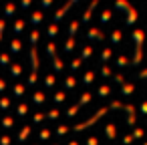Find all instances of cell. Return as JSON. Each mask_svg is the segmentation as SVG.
Returning <instances> with one entry per match:
<instances>
[{
  "mask_svg": "<svg viewBox=\"0 0 147 145\" xmlns=\"http://www.w3.org/2000/svg\"><path fill=\"white\" fill-rule=\"evenodd\" d=\"M131 38L135 42V55H133V61L131 65H141V59H143V42H145V32L141 28H135L131 32Z\"/></svg>",
  "mask_w": 147,
  "mask_h": 145,
  "instance_id": "obj_1",
  "label": "cell"
},
{
  "mask_svg": "<svg viewBox=\"0 0 147 145\" xmlns=\"http://www.w3.org/2000/svg\"><path fill=\"white\" fill-rule=\"evenodd\" d=\"M71 8H73V2H71V0H67V2H65V4H63V6H61V8L57 10V12H55V22L59 24V22H61V20L65 18V14H67V12H69Z\"/></svg>",
  "mask_w": 147,
  "mask_h": 145,
  "instance_id": "obj_2",
  "label": "cell"
},
{
  "mask_svg": "<svg viewBox=\"0 0 147 145\" xmlns=\"http://www.w3.org/2000/svg\"><path fill=\"white\" fill-rule=\"evenodd\" d=\"M97 6H99V0H91V4H89V6H87V10L83 12V18H81V22H85V24H87V22L91 20V14H93V10H95Z\"/></svg>",
  "mask_w": 147,
  "mask_h": 145,
  "instance_id": "obj_3",
  "label": "cell"
},
{
  "mask_svg": "<svg viewBox=\"0 0 147 145\" xmlns=\"http://www.w3.org/2000/svg\"><path fill=\"white\" fill-rule=\"evenodd\" d=\"M87 38H91V40H103V38H105V34H103V30H101V28L91 26V28L87 30Z\"/></svg>",
  "mask_w": 147,
  "mask_h": 145,
  "instance_id": "obj_4",
  "label": "cell"
},
{
  "mask_svg": "<svg viewBox=\"0 0 147 145\" xmlns=\"http://www.w3.org/2000/svg\"><path fill=\"white\" fill-rule=\"evenodd\" d=\"M135 22H137V10H135V8L131 6V8L127 10V18H125V24H127V26H133Z\"/></svg>",
  "mask_w": 147,
  "mask_h": 145,
  "instance_id": "obj_5",
  "label": "cell"
},
{
  "mask_svg": "<svg viewBox=\"0 0 147 145\" xmlns=\"http://www.w3.org/2000/svg\"><path fill=\"white\" fill-rule=\"evenodd\" d=\"M24 26H26V20H24V18H16V20H14V24H12L14 34H20V32L24 30Z\"/></svg>",
  "mask_w": 147,
  "mask_h": 145,
  "instance_id": "obj_6",
  "label": "cell"
},
{
  "mask_svg": "<svg viewBox=\"0 0 147 145\" xmlns=\"http://www.w3.org/2000/svg\"><path fill=\"white\" fill-rule=\"evenodd\" d=\"M16 12V4L12 2V0H6V4H4V16H14Z\"/></svg>",
  "mask_w": 147,
  "mask_h": 145,
  "instance_id": "obj_7",
  "label": "cell"
},
{
  "mask_svg": "<svg viewBox=\"0 0 147 145\" xmlns=\"http://www.w3.org/2000/svg\"><path fill=\"white\" fill-rule=\"evenodd\" d=\"M42 20H45L42 10H34V12H30V22H32V24H40Z\"/></svg>",
  "mask_w": 147,
  "mask_h": 145,
  "instance_id": "obj_8",
  "label": "cell"
},
{
  "mask_svg": "<svg viewBox=\"0 0 147 145\" xmlns=\"http://www.w3.org/2000/svg\"><path fill=\"white\" fill-rule=\"evenodd\" d=\"M111 18H113V10H111V8L103 10V12H101V16H99L101 24H107V22H111Z\"/></svg>",
  "mask_w": 147,
  "mask_h": 145,
  "instance_id": "obj_9",
  "label": "cell"
},
{
  "mask_svg": "<svg viewBox=\"0 0 147 145\" xmlns=\"http://www.w3.org/2000/svg\"><path fill=\"white\" fill-rule=\"evenodd\" d=\"M75 47H77V40H75V36H69L67 40H65V53H73L75 51Z\"/></svg>",
  "mask_w": 147,
  "mask_h": 145,
  "instance_id": "obj_10",
  "label": "cell"
},
{
  "mask_svg": "<svg viewBox=\"0 0 147 145\" xmlns=\"http://www.w3.org/2000/svg\"><path fill=\"white\" fill-rule=\"evenodd\" d=\"M113 6H115V10H125V12L131 8L129 0H115V4H113Z\"/></svg>",
  "mask_w": 147,
  "mask_h": 145,
  "instance_id": "obj_11",
  "label": "cell"
},
{
  "mask_svg": "<svg viewBox=\"0 0 147 145\" xmlns=\"http://www.w3.org/2000/svg\"><path fill=\"white\" fill-rule=\"evenodd\" d=\"M121 40H123V32H121L119 28L111 30V42H113V45H119Z\"/></svg>",
  "mask_w": 147,
  "mask_h": 145,
  "instance_id": "obj_12",
  "label": "cell"
},
{
  "mask_svg": "<svg viewBox=\"0 0 147 145\" xmlns=\"http://www.w3.org/2000/svg\"><path fill=\"white\" fill-rule=\"evenodd\" d=\"M79 28H81V20H71V24H69V34L75 36V34L79 32Z\"/></svg>",
  "mask_w": 147,
  "mask_h": 145,
  "instance_id": "obj_13",
  "label": "cell"
},
{
  "mask_svg": "<svg viewBox=\"0 0 147 145\" xmlns=\"http://www.w3.org/2000/svg\"><path fill=\"white\" fill-rule=\"evenodd\" d=\"M10 51H12L14 55L22 51V42H20V38H12V40H10Z\"/></svg>",
  "mask_w": 147,
  "mask_h": 145,
  "instance_id": "obj_14",
  "label": "cell"
},
{
  "mask_svg": "<svg viewBox=\"0 0 147 145\" xmlns=\"http://www.w3.org/2000/svg\"><path fill=\"white\" fill-rule=\"evenodd\" d=\"M47 34H49L51 38H55V36L59 34V24H57V22H53V24H49V26H47Z\"/></svg>",
  "mask_w": 147,
  "mask_h": 145,
  "instance_id": "obj_15",
  "label": "cell"
},
{
  "mask_svg": "<svg viewBox=\"0 0 147 145\" xmlns=\"http://www.w3.org/2000/svg\"><path fill=\"white\" fill-rule=\"evenodd\" d=\"M38 38H40V30H38V28H32V30H30V45L36 47Z\"/></svg>",
  "mask_w": 147,
  "mask_h": 145,
  "instance_id": "obj_16",
  "label": "cell"
},
{
  "mask_svg": "<svg viewBox=\"0 0 147 145\" xmlns=\"http://www.w3.org/2000/svg\"><path fill=\"white\" fill-rule=\"evenodd\" d=\"M89 57H93V47L85 45V47H83V51H81V59L85 61V59H89Z\"/></svg>",
  "mask_w": 147,
  "mask_h": 145,
  "instance_id": "obj_17",
  "label": "cell"
},
{
  "mask_svg": "<svg viewBox=\"0 0 147 145\" xmlns=\"http://www.w3.org/2000/svg\"><path fill=\"white\" fill-rule=\"evenodd\" d=\"M53 67H55V71H57V73H61V71L65 69V63H63L59 57H53Z\"/></svg>",
  "mask_w": 147,
  "mask_h": 145,
  "instance_id": "obj_18",
  "label": "cell"
},
{
  "mask_svg": "<svg viewBox=\"0 0 147 145\" xmlns=\"http://www.w3.org/2000/svg\"><path fill=\"white\" fill-rule=\"evenodd\" d=\"M111 57H113V51H111V49H103V51H101V61H103V63L111 61Z\"/></svg>",
  "mask_w": 147,
  "mask_h": 145,
  "instance_id": "obj_19",
  "label": "cell"
},
{
  "mask_svg": "<svg viewBox=\"0 0 147 145\" xmlns=\"http://www.w3.org/2000/svg\"><path fill=\"white\" fill-rule=\"evenodd\" d=\"M47 55L49 57H57V45L55 42H49L47 45Z\"/></svg>",
  "mask_w": 147,
  "mask_h": 145,
  "instance_id": "obj_20",
  "label": "cell"
},
{
  "mask_svg": "<svg viewBox=\"0 0 147 145\" xmlns=\"http://www.w3.org/2000/svg\"><path fill=\"white\" fill-rule=\"evenodd\" d=\"M93 79H95V73H93V71H87V73H85V77H83V83H85V85H91V83H93Z\"/></svg>",
  "mask_w": 147,
  "mask_h": 145,
  "instance_id": "obj_21",
  "label": "cell"
},
{
  "mask_svg": "<svg viewBox=\"0 0 147 145\" xmlns=\"http://www.w3.org/2000/svg\"><path fill=\"white\" fill-rule=\"evenodd\" d=\"M115 63H117V67H129V59H127V57H123V55H121V57H117V61H115Z\"/></svg>",
  "mask_w": 147,
  "mask_h": 145,
  "instance_id": "obj_22",
  "label": "cell"
},
{
  "mask_svg": "<svg viewBox=\"0 0 147 145\" xmlns=\"http://www.w3.org/2000/svg\"><path fill=\"white\" fill-rule=\"evenodd\" d=\"M10 73H12V77H18V75L22 73V67H20L18 63H14V65L10 67Z\"/></svg>",
  "mask_w": 147,
  "mask_h": 145,
  "instance_id": "obj_23",
  "label": "cell"
},
{
  "mask_svg": "<svg viewBox=\"0 0 147 145\" xmlns=\"http://www.w3.org/2000/svg\"><path fill=\"white\" fill-rule=\"evenodd\" d=\"M81 65H83V59H81V57H77V59H73V63H71V69H73V71H77V69H81Z\"/></svg>",
  "mask_w": 147,
  "mask_h": 145,
  "instance_id": "obj_24",
  "label": "cell"
},
{
  "mask_svg": "<svg viewBox=\"0 0 147 145\" xmlns=\"http://www.w3.org/2000/svg\"><path fill=\"white\" fill-rule=\"evenodd\" d=\"M75 85H77L75 77H67V79H65V87H67V89H73Z\"/></svg>",
  "mask_w": 147,
  "mask_h": 145,
  "instance_id": "obj_25",
  "label": "cell"
},
{
  "mask_svg": "<svg viewBox=\"0 0 147 145\" xmlns=\"http://www.w3.org/2000/svg\"><path fill=\"white\" fill-rule=\"evenodd\" d=\"M105 129H107V137L113 139V137H115V125H107Z\"/></svg>",
  "mask_w": 147,
  "mask_h": 145,
  "instance_id": "obj_26",
  "label": "cell"
},
{
  "mask_svg": "<svg viewBox=\"0 0 147 145\" xmlns=\"http://www.w3.org/2000/svg\"><path fill=\"white\" fill-rule=\"evenodd\" d=\"M45 85H47V87H53V85H55V77H53V75H47V77H45Z\"/></svg>",
  "mask_w": 147,
  "mask_h": 145,
  "instance_id": "obj_27",
  "label": "cell"
},
{
  "mask_svg": "<svg viewBox=\"0 0 147 145\" xmlns=\"http://www.w3.org/2000/svg\"><path fill=\"white\" fill-rule=\"evenodd\" d=\"M135 91V87L133 85H123V95H131Z\"/></svg>",
  "mask_w": 147,
  "mask_h": 145,
  "instance_id": "obj_28",
  "label": "cell"
},
{
  "mask_svg": "<svg viewBox=\"0 0 147 145\" xmlns=\"http://www.w3.org/2000/svg\"><path fill=\"white\" fill-rule=\"evenodd\" d=\"M111 93V89L107 87V85H103V87H99V95H109Z\"/></svg>",
  "mask_w": 147,
  "mask_h": 145,
  "instance_id": "obj_29",
  "label": "cell"
},
{
  "mask_svg": "<svg viewBox=\"0 0 147 145\" xmlns=\"http://www.w3.org/2000/svg\"><path fill=\"white\" fill-rule=\"evenodd\" d=\"M53 2H55V0H40V6H42V8H51Z\"/></svg>",
  "mask_w": 147,
  "mask_h": 145,
  "instance_id": "obj_30",
  "label": "cell"
},
{
  "mask_svg": "<svg viewBox=\"0 0 147 145\" xmlns=\"http://www.w3.org/2000/svg\"><path fill=\"white\" fill-rule=\"evenodd\" d=\"M30 4H32V0H20V8H30Z\"/></svg>",
  "mask_w": 147,
  "mask_h": 145,
  "instance_id": "obj_31",
  "label": "cell"
},
{
  "mask_svg": "<svg viewBox=\"0 0 147 145\" xmlns=\"http://www.w3.org/2000/svg\"><path fill=\"white\" fill-rule=\"evenodd\" d=\"M0 63H2V65H8V63H10V57H8L6 53H4V55H0Z\"/></svg>",
  "mask_w": 147,
  "mask_h": 145,
  "instance_id": "obj_32",
  "label": "cell"
},
{
  "mask_svg": "<svg viewBox=\"0 0 147 145\" xmlns=\"http://www.w3.org/2000/svg\"><path fill=\"white\" fill-rule=\"evenodd\" d=\"M101 75L103 77H111V69L109 67H101Z\"/></svg>",
  "mask_w": 147,
  "mask_h": 145,
  "instance_id": "obj_33",
  "label": "cell"
},
{
  "mask_svg": "<svg viewBox=\"0 0 147 145\" xmlns=\"http://www.w3.org/2000/svg\"><path fill=\"white\" fill-rule=\"evenodd\" d=\"M55 101H57V103H63V101H65V93H63V91L57 93V95H55Z\"/></svg>",
  "mask_w": 147,
  "mask_h": 145,
  "instance_id": "obj_34",
  "label": "cell"
},
{
  "mask_svg": "<svg viewBox=\"0 0 147 145\" xmlns=\"http://www.w3.org/2000/svg\"><path fill=\"white\" fill-rule=\"evenodd\" d=\"M45 101V95L42 93H34V103H42Z\"/></svg>",
  "mask_w": 147,
  "mask_h": 145,
  "instance_id": "obj_35",
  "label": "cell"
},
{
  "mask_svg": "<svg viewBox=\"0 0 147 145\" xmlns=\"http://www.w3.org/2000/svg\"><path fill=\"white\" fill-rule=\"evenodd\" d=\"M89 101H91V95H89V93L81 95V105H85V103H89Z\"/></svg>",
  "mask_w": 147,
  "mask_h": 145,
  "instance_id": "obj_36",
  "label": "cell"
},
{
  "mask_svg": "<svg viewBox=\"0 0 147 145\" xmlns=\"http://www.w3.org/2000/svg\"><path fill=\"white\" fill-rule=\"evenodd\" d=\"M113 79H115V83H119V85H121V83H125V77H123L121 73H119V75H115Z\"/></svg>",
  "mask_w": 147,
  "mask_h": 145,
  "instance_id": "obj_37",
  "label": "cell"
},
{
  "mask_svg": "<svg viewBox=\"0 0 147 145\" xmlns=\"http://www.w3.org/2000/svg\"><path fill=\"white\" fill-rule=\"evenodd\" d=\"M4 28H6V20L0 18V34H4Z\"/></svg>",
  "mask_w": 147,
  "mask_h": 145,
  "instance_id": "obj_38",
  "label": "cell"
},
{
  "mask_svg": "<svg viewBox=\"0 0 147 145\" xmlns=\"http://www.w3.org/2000/svg\"><path fill=\"white\" fill-rule=\"evenodd\" d=\"M14 93H16V95H22V93H24V87H22V85H16V87H14Z\"/></svg>",
  "mask_w": 147,
  "mask_h": 145,
  "instance_id": "obj_39",
  "label": "cell"
},
{
  "mask_svg": "<svg viewBox=\"0 0 147 145\" xmlns=\"http://www.w3.org/2000/svg\"><path fill=\"white\" fill-rule=\"evenodd\" d=\"M77 109H79V105H77V107H71L67 115H69V117H75V115H77Z\"/></svg>",
  "mask_w": 147,
  "mask_h": 145,
  "instance_id": "obj_40",
  "label": "cell"
},
{
  "mask_svg": "<svg viewBox=\"0 0 147 145\" xmlns=\"http://www.w3.org/2000/svg\"><path fill=\"white\" fill-rule=\"evenodd\" d=\"M67 131H69V127H65V125H61V127L57 129V133H59V135H65Z\"/></svg>",
  "mask_w": 147,
  "mask_h": 145,
  "instance_id": "obj_41",
  "label": "cell"
},
{
  "mask_svg": "<svg viewBox=\"0 0 147 145\" xmlns=\"http://www.w3.org/2000/svg\"><path fill=\"white\" fill-rule=\"evenodd\" d=\"M18 115H26V105H20L18 107Z\"/></svg>",
  "mask_w": 147,
  "mask_h": 145,
  "instance_id": "obj_42",
  "label": "cell"
},
{
  "mask_svg": "<svg viewBox=\"0 0 147 145\" xmlns=\"http://www.w3.org/2000/svg\"><path fill=\"white\" fill-rule=\"evenodd\" d=\"M133 137H135V139H139V137H143V131H141V129H137V131H133Z\"/></svg>",
  "mask_w": 147,
  "mask_h": 145,
  "instance_id": "obj_43",
  "label": "cell"
},
{
  "mask_svg": "<svg viewBox=\"0 0 147 145\" xmlns=\"http://www.w3.org/2000/svg\"><path fill=\"white\" fill-rule=\"evenodd\" d=\"M49 117H51V119H57V117H59V111H57V109H55V111H51V113H49Z\"/></svg>",
  "mask_w": 147,
  "mask_h": 145,
  "instance_id": "obj_44",
  "label": "cell"
},
{
  "mask_svg": "<svg viewBox=\"0 0 147 145\" xmlns=\"http://www.w3.org/2000/svg\"><path fill=\"white\" fill-rule=\"evenodd\" d=\"M0 107L6 109V107H8V99H2V101H0Z\"/></svg>",
  "mask_w": 147,
  "mask_h": 145,
  "instance_id": "obj_45",
  "label": "cell"
},
{
  "mask_svg": "<svg viewBox=\"0 0 147 145\" xmlns=\"http://www.w3.org/2000/svg\"><path fill=\"white\" fill-rule=\"evenodd\" d=\"M10 125H12V119L6 117V119H4V127H10Z\"/></svg>",
  "mask_w": 147,
  "mask_h": 145,
  "instance_id": "obj_46",
  "label": "cell"
},
{
  "mask_svg": "<svg viewBox=\"0 0 147 145\" xmlns=\"http://www.w3.org/2000/svg\"><path fill=\"white\" fill-rule=\"evenodd\" d=\"M141 111L147 115V101H143V103H141Z\"/></svg>",
  "mask_w": 147,
  "mask_h": 145,
  "instance_id": "obj_47",
  "label": "cell"
},
{
  "mask_svg": "<svg viewBox=\"0 0 147 145\" xmlns=\"http://www.w3.org/2000/svg\"><path fill=\"white\" fill-rule=\"evenodd\" d=\"M0 143H2V145H8V143H10V139H8V137H2V141H0Z\"/></svg>",
  "mask_w": 147,
  "mask_h": 145,
  "instance_id": "obj_48",
  "label": "cell"
},
{
  "mask_svg": "<svg viewBox=\"0 0 147 145\" xmlns=\"http://www.w3.org/2000/svg\"><path fill=\"white\" fill-rule=\"evenodd\" d=\"M49 135H51L49 131H42V133H40V137H42V139H49Z\"/></svg>",
  "mask_w": 147,
  "mask_h": 145,
  "instance_id": "obj_49",
  "label": "cell"
},
{
  "mask_svg": "<svg viewBox=\"0 0 147 145\" xmlns=\"http://www.w3.org/2000/svg\"><path fill=\"white\" fill-rule=\"evenodd\" d=\"M89 145H97V137H91L89 139Z\"/></svg>",
  "mask_w": 147,
  "mask_h": 145,
  "instance_id": "obj_50",
  "label": "cell"
},
{
  "mask_svg": "<svg viewBox=\"0 0 147 145\" xmlns=\"http://www.w3.org/2000/svg\"><path fill=\"white\" fill-rule=\"evenodd\" d=\"M4 87H6V83H4V79H0V91H4Z\"/></svg>",
  "mask_w": 147,
  "mask_h": 145,
  "instance_id": "obj_51",
  "label": "cell"
},
{
  "mask_svg": "<svg viewBox=\"0 0 147 145\" xmlns=\"http://www.w3.org/2000/svg\"><path fill=\"white\" fill-rule=\"evenodd\" d=\"M141 77H147V69H145V71H141Z\"/></svg>",
  "mask_w": 147,
  "mask_h": 145,
  "instance_id": "obj_52",
  "label": "cell"
},
{
  "mask_svg": "<svg viewBox=\"0 0 147 145\" xmlns=\"http://www.w3.org/2000/svg\"><path fill=\"white\" fill-rule=\"evenodd\" d=\"M71 2H73V6H75V4H77V2H81V0H71Z\"/></svg>",
  "mask_w": 147,
  "mask_h": 145,
  "instance_id": "obj_53",
  "label": "cell"
},
{
  "mask_svg": "<svg viewBox=\"0 0 147 145\" xmlns=\"http://www.w3.org/2000/svg\"><path fill=\"white\" fill-rule=\"evenodd\" d=\"M69 145H79V143H77V141H71V143H69Z\"/></svg>",
  "mask_w": 147,
  "mask_h": 145,
  "instance_id": "obj_54",
  "label": "cell"
},
{
  "mask_svg": "<svg viewBox=\"0 0 147 145\" xmlns=\"http://www.w3.org/2000/svg\"><path fill=\"white\" fill-rule=\"evenodd\" d=\"M143 145H147V143H143Z\"/></svg>",
  "mask_w": 147,
  "mask_h": 145,
  "instance_id": "obj_55",
  "label": "cell"
}]
</instances>
